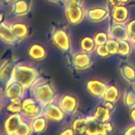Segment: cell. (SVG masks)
<instances>
[{
  "label": "cell",
  "mask_w": 135,
  "mask_h": 135,
  "mask_svg": "<svg viewBox=\"0 0 135 135\" xmlns=\"http://www.w3.org/2000/svg\"><path fill=\"white\" fill-rule=\"evenodd\" d=\"M34 95L37 101L43 107H45L53 99L55 90L51 84L44 82L36 85L34 89Z\"/></svg>",
  "instance_id": "obj_1"
},
{
  "label": "cell",
  "mask_w": 135,
  "mask_h": 135,
  "mask_svg": "<svg viewBox=\"0 0 135 135\" xmlns=\"http://www.w3.org/2000/svg\"><path fill=\"white\" fill-rule=\"evenodd\" d=\"M14 73L16 81L24 87L30 86L37 77L36 70L28 66H19Z\"/></svg>",
  "instance_id": "obj_2"
},
{
  "label": "cell",
  "mask_w": 135,
  "mask_h": 135,
  "mask_svg": "<svg viewBox=\"0 0 135 135\" xmlns=\"http://www.w3.org/2000/svg\"><path fill=\"white\" fill-rule=\"evenodd\" d=\"M52 41L62 52L69 53L70 51V40L65 30L57 29L52 35Z\"/></svg>",
  "instance_id": "obj_3"
},
{
  "label": "cell",
  "mask_w": 135,
  "mask_h": 135,
  "mask_svg": "<svg viewBox=\"0 0 135 135\" xmlns=\"http://www.w3.org/2000/svg\"><path fill=\"white\" fill-rule=\"evenodd\" d=\"M65 13L67 21L71 25H77L80 23L85 16V12L83 9V6H65Z\"/></svg>",
  "instance_id": "obj_4"
},
{
  "label": "cell",
  "mask_w": 135,
  "mask_h": 135,
  "mask_svg": "<svg viewBox=\"0 0 135 135\" xmlns=\"http://www.w3.org/2000/svg\"><path fill=\"white\" fill-rule=\"evenodd\" d=\"M109 39H113L117 41L122 40H128L127 28L124 23L115 22L112 25L108 30Z\"/></svg>",
  "instance_id": "obj_5"
},
{
  "label": "cell",
  "mask_w": 135,
  "mask_h": 135,
  "mask_svg": "<svg viewBox=\"0 0 135 135\" xmlns=\"http://www.w3.org/2000/svg\"><path fill=\"white\" fill-rule=\"evenodd\" d=\"M44 115L51 121L60 122L64 118V112L62 110L59 105L49 103L44 107Z\"/></svg>",
  "instance_id": "obj_6"
},
{
  "label": "cell",
  "mask_w": 135,
  "mask_h": 135,
  "mask_svg": "<svg viewBox=\"0 0 135 135\" xmlns=\"http://www.w3.org/2000/svg\"><path fill=\"white\" fill-rule=\"evenodd\" d=\"M59 107L68 115H73L75 113L78 108V100L71 95H64L59 100Z\"/></svg>",
  "instance_id": "obj_7"
},
{
  "label": "cell",
  "mask_w": 135,
  "mask_h": 135,
  "mask_svg": "<svg viewBox=\"0 0 135 135\" xmlns=\"http://www.w3.org/2000/svg\"><path fill=\"white\" fill-rule=\"evenodd\" d=\"M108 86L106 83L100 80H91L87 83V90L92 96L102 98Z\"/></svg>",
  "instance_id": "obj_8"
},
{
  "label": "cell",
  "mask_w": 135,
  "mask_h": 135,
  "mask_svg": "<svg viewBox=\"0 0 135 135\" xmlns=\"http://www.w3.org/2000/svg\"><path fill=\"white\" fill-rule=\"evenodd\" d=\"M109 16V10L105 8H92L85 11L86 18L92 22H100Z\"/></svg>",
  "instance_id": "obj_9"
},
{
  "label": "cell",
  "mask_w": 135,
  "mask_h": 135,
  "mask_svg": "<svg viewBox=\"0 0 135 135\" xmlns=\"http://www.w3.org/2000/svg\"><path fill=\"white\" fill-rule=\"evenodd\" d=\"M73 63L75 68L78 70L89 68L92 65V59L89 53L82 51L81 52L75 54L73 58Z\"/></svg>",
  "instance_id": "obj_10"
},
{
  "label": "cell",
  "mask_w": 135,
  "mask_h": 135,
  "mask_svg": "<svg viewBox=\"0 0 135 135\" xmlns=\"http://www.w3.org/2000/svg\"><path fill=\"white\" fill-rule=\"evenodd\" d=\"M22 112L24 114L30 118L35 119L40 114L39 106L32 99H26L22 104Z\"/></svg>",
  "instance_id": "obj_11"
},
{
  "label": "cell",
  "mask_w": 135,
  "mask_h": 135,
  "mask_svg": "<svg viewBox=\"0 0 135 135\" xmlns=\"http://www.w3.org/2000/svg\"><path fill=\"white\" fill-rule=\"evenodd\" d=\"M86 123H87V129L85 134L89 135H104V127H103L104 123L98 121L97 119H95L94 116L87 117Z\"/></svg>",
  "instance_id": "obj_12"
},
{
  "label": "cell",
  "mask_w": 135,
  "mask_h": 135,
  "mask_svg": "<svg viewBox=\"0 0 135 135\" xmlns=\"http://www.w3.org/2000/svg\"><path fill=\"white\" fill-rule=\"evenodd\" d=\"M129 17V11L127 7L123 5L118 6L113 8L112 11V18L114 22L118 23H125Z\"/></svg>",
  "instance_id": "obj_13"
},
{
  "label": "cell",
  "mask_w": 135,
  "mask_h": 135,
  "mask_svg": "<svg viewBox=\"0 0 135 135\" xmlns=\"http://www.w3.org/2000/svg\"><path fill=\"white\" fill-rule=\"evenodd\" d=\"M121 74L123 78L131 85L135 84V67L130 64L125 63L120 66Z\"/></svg>",
  "instance_id": "obj_14"
},
{
  "label": "cell",
  "mask_w": 135,
  "mask_h": 135,
  "mask_svg": "<svg viewBox=\"0 0 135 135\" xmlns=\"http://www.w3.org/2000/svg\"><path fill=\"white\" fill-rule=\"evenodd\" d=\"M112 112L108 108H107L104 105H100L97 108L94 113V117L101 123H106L109 121Z\"/></svg>",
  "instance_id": "obj_15"
},
{
  "label": "cell",
  "mask_w": 135,
  "mask_h": 135,
  "mask_svg": "<svg viewBox=\"0 0 135 135\" xmlns=\"http://www.w3.org/2000/svg\"><path fill=\"white\" fill-rule=\"evenodd\" d=\"M119 97V91L118 88L114 85H111L108 86L103 97L105 101H111L113 103H115L118 100Z\"/></svg>",
  "instance_id": "obj_16"
},
{
  "label": "cell",
  "mask_w": 135,
  "mask_h": 135,
  "mask_svg": "<svg viewBox=\"0 0 135 135\" xmlns=\"http://www.w3.org/2000/svg\"><path fill=\"white\" fill-rule=\"evenodd\" d=\"M47 127V118L44 116H37L32 123V130L37 134L42 133Z\"/></svg>",
  "instance_id": "obj_17"
},
{
  "label": "cell",
  "mask_w": 135,
  "mask_h": 135,
  "mask_svg": "<svg viewBox=\"0 0 135 135\" xmlns=\"http://www.w3.org/2000/svg\"><path fill=\"white\" fill-rule=\"evenodd\" d=\"M29 55L31 58L36 59V60H42L46 57V51L45 49L38 44L32 45L29 51H28Z\"/></svg>",
  "instance_id": "obj_18"
},
{
  "label": "cell",
  "mask_w": 135,
  "mask_h": 135,
  "mask_svg": "<svg viewBox=\"0 0 135 135\" xmlns=\"http://www.w3.org/2000/svg\"><path fill=\"white\" fill-rule=\"evenodd\" d=\"M21 123V117L19 115H13V116L9 117L8 120L6 121V127L9 133H15L16 130L19 127V125Z\"/></svg>",
  "instance_id": "obj_19"
},
{
  "label": "cell",
  "mask_w": 135,
  "mask_h": 135,
  "mask_svg": "<svg viewBox=\"0 0 135 135\" xmlns=\"http://www.w3.org/2000/svg\"><path fill=\"white\" fill-rule=\"evenodd\" d=\"M0 36L6 42H13L17 40V36L13 32L12 28L6 26V25H2L0 28Z\"/></svg>",
  "instance_id": "obj_20"
},
{
  "label": "cell",
  "mask_w": 135,
  "mask_h": 135,
  "mask_svg": "<svg viewBox=\"0 0 135 135\" xmlns=\"http://www.w3.org/2000/svg\"><path fill=\"white\" fill-rule=\"evenodd\" d=\"M80 46H81V50L87 53L93 52L96 49V47H97L94 39L89 37V36H86V37H84L83 39H81V40L80 42Z\"/></svg>",
  "instance_id": "obj_21"
},
{
  "label": "cell",
  "mask_w": 135,
  "mask_h": 135,
  "mask_svg": "<svg viewBox=\"0 0 135 135\" xmlns=\"http://www.w3.org/2000/svg\"><path fill=\"white\" fill-rule=\"evenodd\" d=\"M132 52V46L129 40H119L118 54L122 56H128Z\"/></svg>",
  "instance_id": "obj_22"
},
{
  "label": "cell",
  "mask_w": 135,
  "mask_h": 135,
  "mask_svg": "<svg viewBox=\"0 0 135 135\" xmlns=\"http://www.w3.org/2000/svg\"><path fill=\"white\" fill-rule=\"evenodd\" d=\"M123 103L128 108H135V89L132 88L127 89L123 96Z\"/></svg>",
  "instance_id": "obj_23"
},
{
  "label": "cell",
  "mask_w": 135,
  "mask_h": 135,
  "mask_svg": "<svg viewBox=\"0 0 135 135\" xmlns=\"http://www.w3.org/2000/svg\"><path fill=\"white\" fill-rule=\"evenodd\" d=\"M23 85L20 84L19 82L13 84L7 90V95L9 98L14 99V98H20L22 95L23 92Z\"/></svg>",
  "instance_id": "obj_24"
},
{
  "label": "cell",
  "mask_w": 135,
  "mask_h": 135,
  "mask_svg": "<svg viewBox=\"0 0 135 135\" xmlns=\"http://www.w3.org/2000/svg\"><path fill=\"white\" fill-rule=\"evenodd\" d=\"M72 128L74 129V132L77 133V134H85L86 133V129H87L86 119L78 118V119H75L73 122Z\"/></svg>",
  "instance_id": "obj_25"
},
{
  "label": "cell",
  "mask_w": 135,
  "mask_h": 135,
  "mask_svg": "<svg viewBox=\"0 0 135 135\" xmlns=\"http://www.w3.org/2000/svg\"><path fill=\"white\" fill-rule=\"evenodd\" d=\"M29 6L26 1L25 0H19L15 3L14 6V11L15 13L17 15H24L28 11Z\"/></svg>",
  "instance_id": "obj_26"
},
{
  "label": "cell",
  "mask_w": 135,
  "mask_h": 135,
  "mask_svg": "<svg viewBox=\"0 0 135 135\" xmlns=\"http://www.w3.org/2000/svg\"><path fill=\"white\" fill-rule=\"evenodd\" d=\"M13 30V32L17 37H24L28 33V28L27 27L21 23H17L13 25L11 28Z\"/></svg>",
  "instance_id": "obj_27"
},
{
  "label": "cell",
  "mask_w": 135,
  "mask_h": 135,
  "mask_svg": "<svg viewBox=\"0 0 135 135\" xmlns=\"http://www.w3.org/2000/svg\"><path fill=\"white\" fill-rule=\"evenodd\" d=\"M105 46L110 53V55H115L118 54V50H119V41L113 40V39H109L106 44Z\"/></svg>",
  "instance_id": "obj_28"
},
{
  "label": "cell",
  "mask_w": 135,
  "mask_h": 135,
  "mask_svg": "<svg viewBox=\"0 0 135 135\" xmlns=\"http://www.w3.org/2000/svg\"><path fill=\"white\" fill-rule=\"evenodd\" d=\"M94 41L96 45H102V44H105L106 42L109 40V36L108 34L104 32H97L95 36H94Z\"/></svg>",
  "instance_id": "obj_29"
},
{
  "label": "cell",
  "mask_w": 135,
  "mask_h": 135,
  "mask_svg": "<svg viewBox=\"0 0 135 135\" xmlns=\"http://www.w3.org/2000/svg\"><path fill=\"white\" fill-rule=\"evenodd\" d=\"M8 109H9V111H10L13 113L19 112L22 109V104L21 103L20 99L19 98L12 99L11 104H9Z\"/></svg>",
  "instance_id": "obj_30"
},
{
  "label": "cell",
  "mask_w": 135,
  "mask_h": 135,
  "mask_svg": "<svg viewBox=\"0 0 135 135\" xmlns=\"http://www.w3.org/2000/svg\"><path fill=\"white\" fill-rule=\"evenodd\" d=\"M127 28L128 40L131 43L135 44V20L128 22V24L127 25Z\"/></svg>",
  "instance_id": "obj_31"
},
{
  "label": "cell",
  "mask_w": 135,
  "mask_h": 135,
  "mask_svg": "<svg viewBox=\"0 0 135 135\" xmlns=\"http://www.w3.org/2000/svg\"><path fill=\"white\" fill-rule=\"evenodd\" d=\"M96 53L98 56H100V58H108V56H110V53L108 52L105 44H102V45H97L96 47Z\"/></svg>",
  "instance_id": "obj_32"
},
{
  "label": "cell",
  "mask_w": 135,
  "mask_h": 135,
  "mask_svg": "<svg viewBox=\"0 0 135 135\" xmlns=\"http://www.w3.org/2000/svg\"><path fill=\"white\" fill-rule=\"evenodd\" d=\"M31 130H32V127H30L27 123H21L17 127V129L16 130L15 133L18 134H28L31 133Z\"/></svg>",
  "instance_id": "obj_33"
},
{
  "label": "cell",
  "mask_w": 135,
  "mask_h": 135,
  "mask_svg": "<svg viewBox=\"0 0 135 135\" xmlns=\"http://www.w3.org/2000/svg\"><path fill=\"white\" fill-rule=\"evenodd\" d=\"M64 3H65V6H83V5H84V0H64Z\"/></svg>",
  "instance_id": "obj_34"
},
{
  "label": "cell",
  "mask_w": 135,
  "mask_h": 135,
  "mask_svg": "<svg viewBox=\"0 0 135 135\" xmlns=\"http://www.w3.org/2000/svg\"><path fill=\"white\" fill-rule=\"evenodd\" d=\"M103 127H104V134H109L113 131V125L108 121L106 122V123H104Z\"/></svg>",
  "instance_id": "obj_35"
},
{
  "label": "cell",
  "mask_w": 135,
  "mask_h": 135,
  "mask_svg": "<svg viewBox=\"0 0 135 135\" xmlns=\"http://www.w3.org/2000/svg\"><path fill=\"white\" fill-rule=\"evenodd\" d=\"M108 3L112 8H115V7H116L118 6L122 5L120 0H108Z\"/></svg>",
  "instance_id": "obj_36"
},
{
  "label": "cell",
  "mask_w": 135,
  "mask_h": 135,
  "mask_svg": "<svg viewBox=\"0 0 135 135\" xmlns=\"http://www.w3.org/2000/svg\"><path fill=\"white\" fill-rule=\"evenodd\" d=\"M74 134L75 132L73 128H66L60 133L61 135H74Z\"/></svg>",
  "instance_id": "obj_37"
},
{
  "label": "cell",
  "mask_w": 135,
  "mask_h": 135,
  "mask_svg": "<svg viewBox=\"0 0 135 135\" xmlns=\"http://www.w3.org/2000/svg\"><path fill=\"white\" fill-rule=\"evenodd\" d=\"M107 108H108L110 111H111V112H114L115 111V104H114V103L113 102H111V101H105V103H104V104Z\"/></svg>",
  "instance_id": "obj_38"
},
{
  "label": "cell",
  "mask_w": 135,
  "mask_h": 135,
  "mask_svg": "<svg viewBox=\"0 0 135 135\" xmlns=\"http://www.w3.org/2000/svg\"><path fill=\"white\" fill-rule=\"evenodd\" d=\"M126 135H135V126H132L129 128L127 129L126 132H125Z\"/></svg>",
  "instance_id": "obj_39"
},
{
  "label": "cell",
  "mask_w": 135,
  "mask_h": 135,
  "mask_svg": "<svg viewBox=\"0 0 135 135\" xmlns=\"http://www.w3.org/2000/svg\"><path fill=\"white\" fill-rule=\"evenodd\" d=\"M130 118L134 123H135V108H131V111L130 112Z\"/></svg>",
  "instance_id": "obj_40"
},
{
  "label": "cell",
  "mask_w": 135,
  "mask_h": 135,
  "mask_svg": "<svg viewBox=\"0 0 135 135\" xmlns=\"http://www.w3.org/2000/svg\"><path fill=\"white\" fill-rule=\"evenodd\" d=\"M50 2H55V3H58L60 5H63L65 6V3H64V0H49Z\"/></svg>",
  "instance_id": "obj_41"
},
{
  "label": "cell",
  "mask_w": 135,
  "mask_h": 135,
  "mask_svg": "<svg viewBox=\"0 0 135 135\" xmlns=\"http://www.w3.org/2000/svg\"><path fill=\"white\" fill-rule=\"evenodd\" d=\"M120 2H121L122 5H123V4H127V3H128V2H130V0H120Z\"/></svg>",
  "instance_id": "obj_42"
},
{
  "label": "cell",
  "mask_w": 135,
  "mask_h": 135,
  "mask_svg": "<svg viewBox=\"0 0 135 135\" xmlns=\"http://www.w3.org/2000/svg\"><path fill=\"white\" fill-rule=\"evenodd\" d=\"M2 19H3V17H2V15L0 13V23L2 22Z\"/></svg>",
  "instance_id": "obj_43"
},
{
  "label": "cell",
  "mask_w": 135,
  "mask_h": 135,
  "mask_svg": "<svg viewBox=\"0 0 135 135\" xmlns=\"http://www.w3.org/2000/svg\"><path fill=\"white\" fill-rule=\"evenodd\" d=\"M0 28H1V25H0Z\"/></svg>",
  "instance_id": "obj_44"
}]
</instances>
